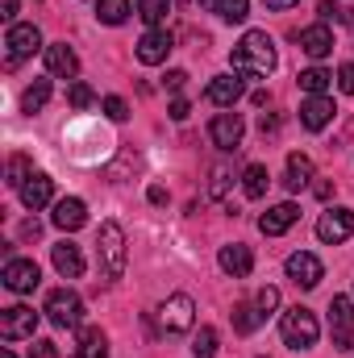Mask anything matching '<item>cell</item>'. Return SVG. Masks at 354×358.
I'll list each match as a JSON object with an SVG mask.
<instances>
[{"instance_id":"obj_44","label":"cell","mask_w":354,"mask_h":358,"mask_svg":"<svg viewBox=\"0 0 354 358\" xmlns=\"http://www.w3.org/2000/svg\"><path fill=\"white\" fill-rule=\"evenodd\" d=\"M267 8H275V13H283V8H296L300 0H263Z\"/></svg>"},{"instance_id":"obj_10","label":"cell","mask_w":354,"mask_h":358,"mask_svg":"<svg viewBox=\"0 0 354 358\" xmlns=\"http://www.w3.org/2000/svg\"><path fill=\"white\" fill-rule=\"evenodd\" d=\"M242 134H246V125H242L238 113H217L213 125H208V138H213V146H221V150H238V146H242Z\"/></svg>"},{"instance_id":"obj_40","label":"cell","mask_w":354,"mask_h":358,"mask_svg":"<svg viewBox=\"0 0 354 358\" xmlns=\"http://www.w3.org/2000/svg\"><path fill=\"white\" fill-rule=\"evenodd\" d=\"M29 358H63V355H59V346H55V342H34Z\"/></svg>"},{"instance_id":"obj_42","label":"cell","mask_w":354,"mask_h":358,"mask_svg":"<svg viewBox=\"0 0 354 358\" xmlns=\"http://www.w3.org/2000/svg\"><path fill=\"white\" fill-rule=\"evenodd\" d=\"M183 84H187V71H167V88L171 92H179Z\"/></svg>"},{"instance_id":"obj_39","label":"cell","mask_w":354,"mask_h":358,"mask_svg":"<svg viewBox=\"0 0 354 358\" xmlns=\"http://www.w3.org/2000/svg\"><path fill=\"white\" fill-rule=\"evenodd\" d=\"M338 88L346 92V96H354V63H342L338 67Z\"/></svg>"},{"instance_id":"obj_7","label":"cell","mask_w":354,"mask_h":358,"mask_svg":"<svg viewBox=\"0 0 354 358\" xmlns=\"http://www.w3.org/2000/svg\"><path fill=\"white\" fill-rule=\"evenodd\" d=\"M351 234H354V213L351 208H330V213H321L317 238H321L325 246H338V242H346Z\"/></svg>"},{"instance_id":"obj_24","label":"cell","mask_w":354,"mask_h":358,"mask_svg":"<svg viewBox=\"0 0 354 358\" xmlns=\"http://www.w3.org/2000/svg\"><path fill=\"white\" fill-rule=\"evenodd\" d=\"M76 358H108V338L100 329H84L80 346H76Z\"/></svg>"},{"instance_id":"obj_18","label":"cell","mask_w":354,"mask_h":358,"mask_svg":"<svg viewBox=\"0 0 354 358\" xmlns=\"http://www.w3.org/2000/svg\"><path fill=\"white\" fill-rule=\"evenodd\" d=\"M46 71H50V76H59V80H71V76L80 71V59H76V50H71L67 42H55V46H46Z\"/></svg>"},{"instance_id":"obj_9","label":"cell","mask_w":354,"mask_h":358,"mask_svg":"<svg viewBox=\"0 0 354 358\" xmlns=\"http://www.w3.org/2000/svg\"><path fill=\"white\" fill-rule=\"evenodd\" d=\"M4 46H8V67H17L21 59H29L42 46V34H38V25H8Z\"/></svg>"},{"instance_id":"obj_45","label":"cell","mask_w":354,"mask_h":358,"mask_svg":"<svg viewBox=\"0 0 354 358\" xmlns=\"http://www.w3.org/2000/svg\"><path fill=\"white\" fill-rule=\"evenodd\" d=\"M259 129H263V134H275V129H279V117H263Z\"/></svg>"},{"instance_id":"obj_30","label":"cell","mask_w":354,"mask_h":358,"mask_svg":"<svg viewBox=\"0 0 354 358\" xmlns=\"http://www.w3.org/2000/svg\"><path fill=\"white\" fill-rule=\"evenodd\" d=\"M96 17H100L104 25H121V21L129 17V0H100V4H96Z\"/></svg>"},{"instance_id":"obj_43","label":"cell","mask_w":354,"mask_h":358,"mask_svg":"<svg viewBox=\"0 0 354 358\" xmlns=\"http://www.w3.org/2000/svg\"><path fill=\"white\" fill-rule=\"evenodd\" d=\"M313 192H317V200H330V196H334V183L321 179V183H313Z\"/></svg>"},{"instance_id":"obj_12","label":"cell","mask_w":354,"mask_h":358,"mask_svg":"<svg viewBox=\"0 0 354 358\" xmlns=\"http://www.w3.org/2000/svg\"><path fill=\"white\" fill-rule=\"evenodd\" d=\"M42 283V271L34 259H8L4 263V287L8 292H34Z\"/></svg>"},{"instance_id":"obj_32","label":"cell","mask_w":354,"mask_h":358,"mask_svg":"<svg viewBox=\"0 0 354 358\" xmlns=\"http://www.w3.org/2000/svg\"><path fill=\"white\" fill-rule=\"evenodd\" d=\"M34 176V167H29V159H25V155H13V159H8V187H17V192H21V187H25V179Z\"/></svg>"},{"instance_id":"obj_17","label":"cell","mask_w":354,"mask_h":358,"mask_svg":"<svg viewBox=\"0 0 354 358\" xmlns=\"http://www.w3.org/2000/svg\"><path fill=\"white\" fill-rule=\"evenodd\" d=\"M334 113H338V108H334L330 96H309V100L300 104V125H304V129H325V125L334 121Z\"/></svg>"},{"instance_id":"obj_11","label":"cell","mask_w":354,"mask_h":358,"mask_svg":"<svg viewBox=\"0 0 354 358\" xmlns=\"http://www.w3.org/2000/svg\"><path fill=\"white\" fill-rule=\"evenodd\" d=\"M171 50H176V38H171L167 29H150V34H142V42H138V63L159 67V63H167Z\"/></svg>"},{"instance_id":"obj_35","label":"cell","mask_w":354,"mask_h":358,"mask_svg":"<svg viewBox=\"0 0 354 358\" xmlns=\"http://www.w3.org/2000/svg\"><path fill=\"white\" fill-rule=\"evenodd\" d=\"M104 117H108V121H125V117H129V104H125L121 96H104Z\"/></svg>"},{"instance_id":"obj_13","label":"cell","mask_w":354,"mask_h":358,"mask_svg":"<svg viewBox=\"0 0 354 358\" xmlns=\"http://www.w3.org/2000/svg\"><path fill=\"white\" fill-rule=\"evenodd\" d=\"M288 279H292L296 287H317V283L325 279V267H321V259H317V255L300 250V255H292V259H288Z\"/></svg>"},{"instance_id":"obj_27","label":"cell","mask_w":354,"mask_h":358,"mask_svg":"<svg viewBox=\"0 0 354 358\" xmlns=\"http://www.w3.org/2000/svg\"><path fill=\"white\" fill-rule=\"evenodd\" d=\"M259 325H263L259 304H234V329H238V334H255Z\"/></svg>"},{"instance_id":"obj_22","label":"cell","mask_w":354,"mask_h":358,"mask_svg":"<svg viewBox=\"0 0 354 358\" xmlns=\"http://www.w3.org/2000/svg\"><path fill=\"white\" fill-rule=\"evenodd\" d=\"M296 38H300V50L313 55V59H325V55L334 50V34H330L325 25H309V29H300Z\"/></svg>"},{"instance_id":"obj_14","label":"cell","mask_w":354,"mask_h":358,"mask_svg":"<svg viewBox=\"0 0 354 358\" xmlns=\"http://www.w3.org/2000/svg\"><path fill=\"white\" fill-rule=\"evenodd\" d=\"M296 221H300V208H296L292 200H283V204L267 208L263 217H259V229H263L267 238H279V234H288V229H292Z\"/></svg>"},{"instance_id":"obj_31","label":"cell","mask_w":354,"mask_h":358,"mask_svg":"<svg viewBox=\"0 0 354 358\" xmlns=\"http://www.w3.org/2000/svg\"><path fill=\"white\" fill-rule=\"evenodd\" d=\"M167 13H171V0H138V17L146 25H159Z\"/></svg>"},{"instance_id":"obj_37","label":"cell","mask_w":354,"mask_h":358,"mask_svg":"<svg viewBox=\"0 0 354 358\" xmlns=\"http://www.w3.org/2000/svg\"><path fill=\"white\" fill-rule=\"evenodd\" d=\"M67 100H71V108H88L96 96H92L88 84H71V88H67Z\"/></svg>"},{"instance_id":"obj_5","label":"cell","mask_w":354,"mask_h":358,"mask_svg":"<svg viewBox=\"0 0 354 358\" xmlns=\"http://www.w3.org/2000/svg\"><path fill=\"white\" fill-rule=\"evenodd\" d=\"M192 321H196V304H192V296L176 292V296L163 300V308H159V325H163L167 334H187Z\"/></svg>"},{"instance_id":"obj_33","label":"cell","mask_w":354,"mask_h":358,"mask_svg":"<svg viewBox=\"0 0 354 358\" xmlns=\"http://www.w3.org/2000/svg\"><path fill=\"white\" fill-rule=\"evenodd\" d=\"M192 355H196V358H213V355H217V329H208V325H204V329L196 334V342H192Z\"/></svg>"},{"instance_id":"obj_15","label":"cell","mask_w":354,"mask_h":358,"mask_svg":"<svg viewBox=\"0 0 354 358\" xmlns=\"http://www.w3.org/2000/svg\"><path fill=\"white\" fill-rule=\"evenodd\" d=\"M55 225H59L63 234L84 229V225H88V204H84L80 196H63V200L55 204Z\"/></svg>"},{"instance_id":"obj_34","label":"cell","mask_w":354,"mask_h":358,"mask_svg":"<svg viewBox=\"0 0 354 358\" xmlns=\"http://www.w3.org/2000/svg\"><path fill=\"white\" fill-rule=\"evenodd\" d=\"M234 183V171L229 167H213V179H208V200H221Z\"/></svg>"},{"instance_id":"obj_2","label":"cell","mask_w":354,"mask_h":358,"mask_svg":"<svg viewBox=\"0 0 354 358\" xmlns=\"http://www.w3.org/2000/svg\"><path fill=\"white\" fill-rule=\"evenodd\" d=\"M279 334H283V342L292 346V350H313L317 346V338H321V325H317V317L309 313V308H288L283 313V321H279Z\"/></svg>"},{"instance_id":"obj_41","label":"cell","mask_w":354,"mask_h":358,"mask_svg":"<svg viewBox=\"0 0 354 358\" xmlns=\"http://www.w3.org/2000/svg\"><path fill=\"white\" fill-rule=\"evenodd\" d=\"M187 113H192V104H187L183 96H176V100H171V117H176V121H187Z\"/></svg>"},{"instance_id":"obj_29","label":"cell","mask_w":354,"mask_h":358,"mask_svg":"<svg viewBox=\"0 0 354 358\" xmlns=\"http://www.w3.org/2000/svg\"><path fill=\"white\" fill-rule=\"evenodd\" d=\"M330 71L325 67H309V71H300V88L309 92V96H325V88H330Z\"/></svg>"},{"instance_id":"obj_47","label":"cell","mask_w":354,"mask_h":358,"mask_svg":"<svg viewBox=\"0 0 354 358\" xmlns=\"http://www.w3.org/2000/svg\"><path fill=\"white\" fill-rule=\"evenodd\" d=\"M0 358H17V355H13V350H4V355H0Z\"/></svg>"},{"instance_id":"obj_3","label":"cell","mask_w":354,"mask_h":358,"mask_svg":"<svg viewBox=\"0 0 354 358\" xmlns=\"http://www.w3.org/2000/svg\"><path fill=\"white\" fill-rule=\"evenodd\" d=\"M96 250H100V263H104V279H121V271H125V229L117 221L100 225Z\"/></svg>"},{"instance_id":"obj_28","label":"cell","mask_w":354,"mask_h":358,"mask_svg":"<svg viewBox=\"0 0 354 358\" xmlns=\"http://www.w3.org/2000/svg\"><path fill=\"white\" fill-rule=\"evenodd\" d=\"M46 100H50V80H34L25 88V96H21V113H38Z\"/></svg>"},{"instance_id":"obj_46","label":"cell","mask_w":354,"mask_h":358,"mask_svg":"<svg viewBox=\"0 0 354 358\" xmlns=\"http://www.w3.org/2000/svg\"><path fill=\"white\" fill-rule=\"evenodd\" d=\"M0 17H4V21H13V17H17V0H4V13H0Z\"/></svg>"},{"instance_id":"obj_16","label":"cell","mask_w":354,"mask_h":358,"mask_svg":"<svg viewBox=\"0 0 354 358\" xmlns=\"http://www.w3.org/2000/svg\"><path fill=\"white\" fill-rule=\"evenodd\" d=\"M50 196H55V179L46 176V171H34V176L25 179V187H21V204L25 208H46L50 204Z\"/></svg>"},{"instance_id":"obj_6","label":"cell","mask_w":354,"mask_h":358,"mask_svg":"<svg viewBox=\"0 0 354 358\" xmlns=\"http://www.w3.org/2000/svg\"><path fill=\"white\" fill-rule=\"evenodd\" d=\"M34 329H38V313H34L29 304H13V308L0 313V338H4V342L34 338Z\"/></svg>"},{"instance_id":"obj_23","label":"cell","mask_w":354,"mask_h":358,"mask_svg":"<svg viewBox=\"0 0 354 358\" xmlns=\"http://www.w3.org/2000/svg\"><path fill=\"white\" fill-rule=\"evenodd\" d=\"M309 179H313V159L309 155H288V192H300V187H309Z\"/></svg>"},{"instance_id":"obj_38","label":"cell","mask_w":354,"mask_h":358,"mask_svg":"<svg viewBox=\"0 0 354 358\" xmlns=\"http://www.w3.org/2000/svg\"><path fill=\"white\" fill-rule=\"evenodd\" d=\"M317 13H321L325 21H346V8H342L338 0H321V4H317Z\"/></svg>"},{"instance_id":"obj_21","label":"cell","mask_w":354,"mask_h":358,"mask_svg":"<svg viewBox=\"0 0 354 358\" xmlns=\"http://www.w3.org/2000/svg\"><path fill=\"white\" fill-rule=\"evenodd\" d=\"M50 259H55V271H59L63 279H80V275H84V255H80V246H71V242H59V246L50 250Z\"/></svg>"},{"instance_id":"obj_36","label":"cell","mask_w":354,"mask_h":358,"mask_svg":"<svg viewBox=\"0 0 354 358\" xmlns=\"http://www.w3.org/2000/svg\"><path fill=\"white\" fill-rule=\"evenodd\" d=\"M255 304H259V313H263V321H267V313H275V308H279V292H275V287H259Z\"/></svg>"},{"instance_id":"obj_19","label":"cell","mask_w":354,"mask_h":358,"mask_svg":"<svg viewBox=\"0 0 354 358\" xmlns=\"http://www.w3.org/2000/svg\"><path fill=\"white\" fill-rule=\"evenodd\" d=\"M221 271L234 275V279H246V275L255 271V255H250V246H242V242L221 246Z\"/></svg>"},{"instance_id":"obj_25","label":"cell","mask_w":354,"mask_h":358,"mask_svg":"<svg viewBox=\"0 0 354 358\" xmlns=\"http://www.w3.org/2000/svg\"><path fill=\"white\" fill-rule=\"evenodd\" d=\"M204 8H213L221 21H246V13H250V0H204Z\"/></svg>"},{"instance_id":"obj_26","label":"cell","mask_w":354,"mask_h":358,"mask_svg":"<svg viewBox=\"0 0 354 358\" xmlns=\"http://www.w3.org/2000/svg\"><path fill=\"white\" fill-rule=\"evenodd\" d=\"M267 183H271V176H267V167L263 163H250L246 171H242V192L250 196V200H259L267 192Z\"/></svg>"},{"instance_id":"obj_4","label":"cell","mask_w":354,"mask_h":358,"mask_svg":"<svg viewBox=\"0 0 354 358\" xmlns=\"http://www.w3.org/2000/svg\"><path fill=\"white\" fill-rule=\"evenodd\" d=\"M46 317H50L59 329H80V321H84V300H80L76 292H67V287H55V292L46 296Z\"/></svg>"},{"instance_id":"obj_1","label":"cell","mask_w":354,"mask_h":358,"mask_svg":"<svg viewBox=\"0 0 354 358\" xmlns=\"http://www.w3.org/2000/svg\"><path fill=\"white\" fill-rule=\"evenodd\" d=\"M275 63H279V55H275V42L267 38V29H250L229 55L234 76H271Z\"/></svg>"},{"instance_id":"obj_8","label":"cell","mask_w":354,"mask_h":358,"mask_svg":"<svg viewBox=\"0 0 354 358\" xmlns=\"http://www.w3.org/2000/svg\"><path fill=\"white\" fill-rule=\"evenodd\" d=\"M330 325H334V346L338 350H354L351 342V329H354V300L351 296H334L330 304Z\"/></svg>"},{"instance_id":"obj_20","label":"cell","mask_w":354,"mask_h":358,"mask_svg":"<svg viewBox=\"0 0 354 358\" xmlns=\"http://www.w3.org/2000/svg\"><path fill=\"white\" fill-rule=\"evenodd\" d=\"M242 92H246V88H242V80H238V76H217V80L204 88V96H208L213 104H221V108H234V104L242 100Z\"/></svg>"}]
</instances>
